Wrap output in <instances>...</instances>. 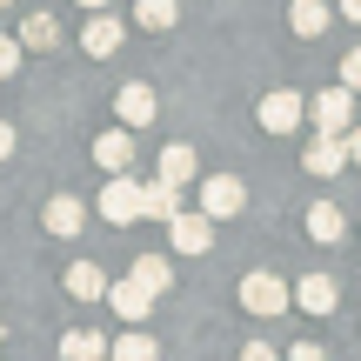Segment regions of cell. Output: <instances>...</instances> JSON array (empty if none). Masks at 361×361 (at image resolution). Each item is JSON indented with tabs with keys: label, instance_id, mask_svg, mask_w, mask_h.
<instances>
[{
	"label": "cell",
	"instance_id": "cell-1",
	"mask_svg": "<svg viewBox=\"0 0 361 361\" xmlns=\"http://www.w3.org/2000/svg\"><path fill=\"white\" fill-rule=\"evenodd\" d=\"M241 308L247 314H261V322H274V314H288V308H295V288H288L281 281V274H241Z\"/></svg>",
	"mask_w": 361,
	"mask_h": 361
},
{
	"label": "cell",
	"instance_id": "cell-2",
	"mask_svg": "<svg viewBox=\"0 0 361 361\" xmlns=\"http://www.w3.org/2000/svg\"><path fill=\"white\" fill-rule=\"evenodd\" d=\"M101 221H114V228H134V221H147V207H141V180L107 174V188H101Z\"/></svg>",
	"mask_w": 361,
	"mask_h": 361
},
{
	"label": "cell",
	"instance_id": "cell-3",
	"mask_svg": "<svg viewBox=\"0 0 361 361\" xmlns=\"http://www.w3.org/2000/svg\"><path fill=\"white\" fill-rule=\"evenodd\" d=\"M114 114H121V128H154V114H161V94L147 87V80H128V87L114 94Z\"/></svg>",
	"mask_w": 361,
	"mask_h": 361
},
{
	"label": "cell",
	"instance_id": "cell-4",
	"mask_svg": "<svg viewBox=\"0 0 361 361\" xmlns=\"http://www.w3.org/2000/svg\"><path fill=\"white\" fill-rule=\"evenodd\" d=\"M255 114H261V128H268V134H295L301 114H308V101H301L295 87H274V94H261Z\"/></svg>",
	"mask_w": 361,
	"mask_h": 361
},
{
	"label": "cell",
	"instance_id": "cell-5",
	"mask_svg": "<svg viewBox=\"0 0 361 361\" xmlns=\"http://www.w3.org/2000/svg\"><path fill=\"white\" fill-rule=\"evenodd\" d=\"M348 128H355V87L348 80L314 94V134H348Z\"/></svg>",
	"mask_w": 361,
	"mask_h": 361
},
{
	"label": "cell",
	"instance_id": "cell-6",
	"mask_svg": "<svg viewBox=\"0 0 361 361\" xmlns=\"http://www.w3.org/2000/svg\"><path fill=\"white\" fill-rule=\"evenodd\" d=\"M154 301H161V295H154L147 281H134V274H128V281H107V308H114V314H121L128 328H141Z\"/></svg>",
	"mask_w": 361,
	"mask_h": 361
},
{
	"label": "cell",
	"instance_id": "cell-7",
	"mask_svg": "<svg viewBox=\"0 0 361 361\" xmlns=\"http://www.w3.org/2000/svg\"><path fill=\"white\" fill-rule=\"evenodd\" d=\"M201 207H207L214 221H234V214L247 207V188H241L234 174H207V180H201Z\"/></svg>",
	"mask_w": 361,
	"mask_h": 361
},
{
	"label": "cell",
	"instance_id": "cell-8",
	"mask_svg": "<svg viewBox=\"0 0 361 361\" xmlns=\"http://www.w3.org/2000/svg\"><path fill=\"white\" fill-rule=\"evenodd\" d=\"M341 7H328V0H288V34L295 40H322L328 27H335Z\"/></svg>",
	"mask_w": 361,
	"mask_h": 361
},
{
	"label": "cell",
	"instance_id": "cell-9",
	"mask_svg": "<svg viewBox=\"0 0 361 361\" xmlns=\"http://www.w3.org/2000/svg\"><path fill=\"white\" fill-rule=\"evenodd\" d=\"M301 168H308L314 180L341 174V168H348V134H314V141H308V154H301Z\"/></svg>",
	"mask_w": 361,
	"mask_h": 361
},
{
	"label": "cell",
	"instance_id": "cell-10",
	"mask_svg": "<svg viewBox=\"0 0 361 361\" xmlns=\"http://www.w3.org/2000/svg\"><path fill=\"white\" fill-rule=\"evenodd\" d=\"M168 234H174V255H207V247H214V214H174L168 221Z\"/></svg>",
	"mask_w": 361,
	"mask_h": 361
},
{
	"label": "cell",
	"instance_id": "cell-11",
	"mask_svg": "<svg viewBox=\"0 0 361 361\" xmlns=\"http://www.w3.org/2000/svg\"><path fill=\"white\" fill-rule=\"evenodd\" d=\"M94 168L128 174V168H134V128H107V134H94Z\"/></svg>",
	"mask_w": 361,
	"mask_h": 361
},
{
	"label": "cell",
	"instance_id": "cell-12",
	"mask_svg": "<svg viewBox=\"0 0 361 361\" xmlns=\"http://www.w3.org/2000/svg\"><path fill=\"white\" fill-rule=\"evenodd\" d=\"M40 221H47V234H54V241H74V234L87 228V207H80L74 194H54V201L40 207Z\"/></svg>",
	"mask_w": 361,
	"mask_h": 361
},
{
	"label": "cell",
	"instance_id": "cell-13",
	"mask_svg": "<svg viewBox=\"0 0 361 361\" xmlns=\"http://www.w3.org/2000/svg\"><path fill=\"white\" fill-rule=\"evenodd\" d=\"M121 40H128V27H121V20H114V13H107V7L94 13L87 27H80V47H87L94 61H107V54H121Z\"/></svg>",
	"mask_w": 361,
	"mask_h": 361
},
{
	"label": "cell",
	"instance_id": "cell-14",
	"mask_svg": "<svg viewBox=\"0 0 361 361\" xmlns=\"http://www.w3.org/2000/svg\"><path fill=\"white\" fill-rule=\"evenodd\" d=\"M295 308L301 314H335L341 308V288L328 281V274H301V281H295Z\"/></svg>",
	"mask_w": 361,
	"mask_h": 361
},
{
	"label": "cell",
	"instance_id": "cell-15",
	"mask_svg": "<svg viewBox=\"0 0 361 361\" xmlns=\"http://www.w3.org/2000/svg\"><path fill=\"white\" fill-rule=\"evenodd\" d=\"M114 341H101V328H67L61 335V361H107Z\"/></svg>",
	"mask_w": 361,
	"mask_h": 361
},
{
	"label": "cell",
	"instance_id": "cell-16",
	"mask_svg": "<svg viewBox=\"0 0 361 361\" xmlns=\"http://www.w3.org/2000/svg\"><path fill=\"white\" fill-rule=\"evenodd\" d=\"M141 207H147V221H174V214H180V188H174L168 174H154V180L141 188Z\"/></svg>",
	"mask_w": 361,
	"mask_h": 361
},
{
	"label": "cell",
	"instance_id": "cell-17",
	"mask_svg": "<svg viewBox=\"0 0 361 361\" xmlns=\"http://www.w3.org/2000/svg\"><path fill=\"white\" fill-rule=\"evenodd\" d=\"M20 47H27V54H54V47H61V20H54V13H27Z\"/></svg>",
	"mask_w": 361,
	"mask_h": 361
},
{
	"label": "cell",
	"instance_id": "cell-18",
	"mask_svg": "<svg viewBox=\"0 0 361 361\" xmlns=\"http://www.w3.org/2000/svg\"><path fill=\"white\" fill-rule=\"evenodd\" d=\"M67 295L74 301H107V274L94 268V261H74V268H67Z\"/></svg>",
	"mask_w": 361,
	"mask_h": 361
},
{
	"label": "cell",
	"instance_id": "cell-19",
	"mask_svg": "<svg viewBox=\"0 0 361 361\" xmlns=\"http://www.w3.org/2000/svg\"><path fill=\"white\" fill-rule=\"evenodd\" d=\"M308 234L314 241H341V234H348V214H341L335 201H314L308 207Z\"/></svg>",
	"mask_w": 361,
	"mask_h": 361
},
{
	"label": "cell",
	"instance_id": "cell-20",
	"mask_svg": "<svg viewBox=\"0 0 361 361\" xmlns=\"http://www.w3.org/2000/svg\"><path fill=\"white\" fill-rule=\"evenodd\" d=\"M161 174H168L174 188H188V180L201 174V161H194V147H188V141H174V147H161Z\"/></svg>",
	"mask_w": 361,
	"mask_h": 361
},
{
	"label": "cell",
	"instance_id": "cell-21",
	"mask_svg": "<svg viewBox=\"0 0 361 361\" xmlns=\"http://www.w3.org/2000/svg\"><path fill=\"white\" fill-rule=\"evenodd\" d=\"M107 361H161V341L147 335V328H134V335H121L114 348H107Z\"/></svg>",
	"mask_w": 361,
	"mask_h": 361
},
{
	"label": "cell",
	"instance_id": "cell-22",
	"mask_svg": "<svg viewBox=\"0 0 361 361\" xmlns=\"http://www.w3.org/2000/svg\"><path fill=\"white\" fill-rule=\"evenodd\" d=\"M134 20H141L147 34H168L180 20V0H134Z\"/></svg>",
	"mask_w": 361,
	"mask_h": 361
},
{
	"label": "cell",
	"instance_id": "cell-23",
	"mask_svg": "<svg viewBox=\"0 0 361 361\" xmlns=\"http://www.w3.org/2000/svg\"><path fill=\"white\" fill-rule=\"evenodd\" d=\"M128 274H134V281H147L154 295H168V288H174V261H161V255H141Z\"/></svg>",
	"mask_w": 361,
	"mask_h": 361
},
{
	"label": "cell",
	"instance_id": "cell-24",
	"mask_svg": "<svg viewBox=\"0 0 361 361\" xmlns=\"http://www.w3.org/2000/svg\"><path fill=\"white\" fill-rule=\"evenodd\" d=\"M20 34H0V80H13V74H20Z\"/></svg>",
	"mask_w": 361,
	"mask_h": 361
},
{
	"label": "cell",
	"instance_id": "cell-25",
	"mask_svg": "<svg viewBox=\"0 0 361 361\" xmlns=\"http://www.w3.org/2000/svg\"><path fill=\"white\" fill-rule=\"evenodd\" d=\"M341 80H348V87L361 94V47H348V54H341Z\"/></svg>",
	"mask_w": 361,
	"mask_h": 361
},
{
	"label": "cell",
	"instance_id": "cell-26",
	"mask_svg": "<svg viewBox=\"0 0 361 361\" xmlns=\"http://www.w3.org/2000/svg\"><path fill=\"white\" fill-rule=\"evenodd\" d=\"M241 361H281V355H274L268 341H247V348H241Z\"/></svg>",
	"mask_w": 361,
	"mask_h": 361
},
{
	"label": "cell",
	"instance_id": "cell-27",
	"mask_svg": "<svg viewBox=\"0 0 361 361\" xmlns=\"http://www.w3.org/2000/svg\"><path fill=\"white\" fill-rule=\"evenodd\" d=\"M288 361H328V355L314 348V341H295V348H288Z\"/></svg>",
	"mask_w": 361,
	"mask_h": 361
},
{
	"label": "cell",
	"instance_id": "cell-28",
	"mask_svg": "<svg viewBox=\"0 0 361 361\" xmlns=\"http://www.w3.org/2000/svg\"><path fill=\"white\" fill-rule=\"evenodd\" d=\"M348 161H355V168H361V121H355V128H348Z\"/></svg>",
	"mask_w": 361,
	"mask_h": 361
},
{
	"label": "cell",
	"instance_id": "cell-29",
	"mask_svg": "<svg viewBox=\"0 0 361 361\" xmlns=\"http://www.w3.org/2000/svg\"><path fill=\"white\" fill-rule=\"evenodd\" d=\"M7 154H13V128L0 121V161H7Z\"/></svg>",
	"mask_w": 361,
	"mask_h": 361
},
{
	"label": "cell",
	"instance_id": "cell-30",
	"mask_svg": "<svg viewBox=\"0 0 361 361\" xmlns=\"http://www.w3.org/2000/svg\"><path fill=\"white\" fill-rule=\"evenodd\" d=\"M341 20H355V27H361V0H341Z\"/></svg>",
	"mask_w": 361,
	"mask_h": 361
},
{
	"label": "cell",
	"instance_id": "cell-31",
	"mask_svg": "<svg viewBox=\"0 0 361 361\" xmlns=\"http://www.w3.org/2000/svg\"><path fill=\"white\" fill-rule=\"evenodd\" d=\"M80 7H94V13H101V7H114V0H80Z\"/></svg>",
	"mask_w": 361,
	"mask_h": 361
},
{
	"label": "cell",
	"instance_id": "cell-32",
	"mask_svg": "<svg viewBox=\"0 0 361 361\" xmlns=\"http://www.w3.org/2000/svg\"><path fill=\"white\" fill-rule=\"evenodd\" d=\"M7 7H13V0H0V13H7Z\"/></svg>",
	"mask_w": 361,
	"mask_h": 361
},
{
	"label": "cell",
	"instance_id": "cell-33",
	"mask_svg": "<svg viewBox=\"0 0 361 361\" xmlns=\"http://www.w3.org/2000/svg\"><path fill=\"white\" fill-rule=\"evenodd\" d=\"M0 341H7V322H0Z\"/></svg>",
	"mask_w": 361,
	"mask_h": 361
}]
</instances>
